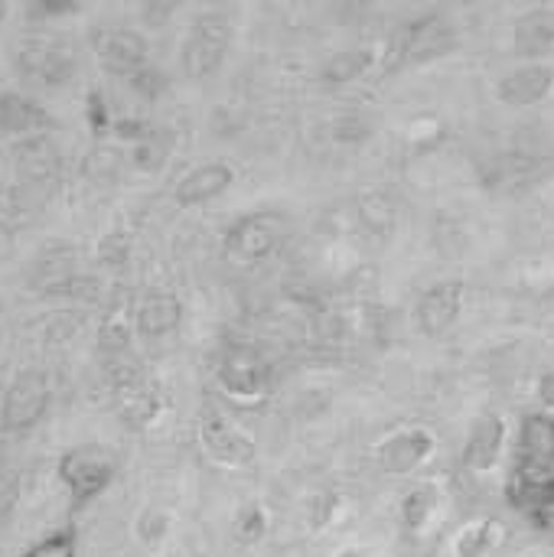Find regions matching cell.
<instances>
[{
	"label": "cell",
	"mask_w": 554,
	"mask_h": 557,
	"mask_svg": "<svg viewBox=\"0 0 554 557\" xmlns=\"http://www.w3.org/2000/svg\"><path fill=\"white\" fill-rule=\"evenodd\" d=\"M20 557H78V552H75V532L72 529L52 532L42 542H36L33 548H26Z\"/></svg>",
	"instance_id": "obj_12"
},
{
	"label": "cell",
	"mask_w": 554,
	"mask_h": 557,
	"mask_svg": "<svg viewBox=\"0 0 554 557\" xmlns=\"http://www.w3.org/2000/svg\"><path fill=\"white\" fill-rule=\"evenodd\" d=\"M137 323L144 333L157 336V333H167L173 323H176V304L173 297H163V294H153L140 304V313H137Z\"/></svg>",
	"instance_id": "obj_10"
},
{
	"label": "cell",
	"mask_w": 554,
	"mask_h": 557,
	"mask_svg": "<svg viewBox=\"0 0 554 557\" xmlns=\"http://www.w3.org/2000/svg\"><path fill=\"white\" fill-rule=\"evenodd\" d=\"M431 447V441L424 437V434H405V437H395L389 447H385V463L395 470V473H405V470H411L421 457H424V450Z\"/></svg>",
	"instance_id": "obj_11"
},
{
	"label": "cell",
	"mask_w": 554,
	"mask_h": 557,
	"mask_svg": "<svg viewBox=\"0 0 554 557\" xmlns=\"http://www.w3.org/2000/svg\"><path fill=\"white\" fill-rule=\"evenodd\" d=\"M516 42H519V49H522L526 55L545 52L554 42V13L539 10V13L526 16V20L519 23V29H516Z\"/></svg>",
	"instance_id": "obj_9"
},
{
	"label": "cell",
	"mask_w": 554,
	"mask_h": 557,
	"mask_svg": "<svg viewBox=\"0 0 554 557\" xmlns=\"http://www.w3.org/2000/svg\"><path fill=\"white\" fill-rule=\"evenodd\" d=\"M216 26H222V23H212V20L196 23L193 36H189V42H186V69L206 72V69L219 59L222 39H216V33H219Z\"/></svg>",
	"instance_id": "obj_8"
},
{
	"label": "cell",
	"mask_w": 554,
	"mask_h": 557,
	"mask_svg": "<svg viewBox=\"0 0 554 557\" xmlns=\"http://www.w3.org/2000/svg\"><path fill=\"white\" fill-rule=\"evenodd\" d=\"M95 49H98V59L111 72H121V75H137L144 69V59H147L144 39L134 29H124V26L101 29L95 36Z\"/></svg>",
	"instance_id": "obj_4"
},
{
	"label": "cell",
	"mask_w": 554,
	"mask_h": 557,
	"mask_svg": "<svg viewBox=\"0 0 554 557\" xmlns=\"http://www.w3.org/2000/svg\"><path fill=\"white\" fill-rule=\"evenodd\" d=\"M516 486L529 509L554 493V418L535 414L522 424Z\"/></svg>",
	"instance_id": "obj_1"
},
{
	"label": "cell",
	"mask_w": 554,
	"mask_h": 557,
	"mask_svg": "<svg viewBox=\"0 0 554 557\" xmlns=\"http://www.w3.org/2000/svg\"><path fill=\"white\" fill-rule=\"evenodd\" d=\"M3 392H7V375H3V366H0V405H3Z\"/></svg>",
	"instance_id": "obj_15"
},
{
	"label": "cell",
	"mask_w": 554,
	"mask_h": 557,
	"mask_svg": "<svg viewBox=\"0 0 554 557\" xmlns=\"http://www.w3.org/2000/svg\"><path fill=\"white\" fill-rule=\"evenodd\" d=\"M59 480L65 483V490L72 493V499L78 506L98 499L111 480H114V463L104 450L98 447H75L59 460Z\"/></svg>",
	"instance_id": "obj_2"
},
{
	"label": "cell",
	"mask_w": 554,
	"mask_h": 557,
	"mask_svg": "<svg viewBox=\"0 0 554 557\" xmlns=\"http://www.w3.org/2000/svg\"><path fill=\"white\" fill-rule=\"evenodd\" d=\"M549 85H552V72L532 65V69H522V72H516V75H509V78L503 82L500 95H503L506 101H513V104H532V101H539V98L549 91Z\"/></svg>",
	"instance_id": "obj_7"
},
{
	"label": "cell",
	"mask_w": 554,
	"mask_h": 557,
	"mask_svg": "<svg viewBox=\"0 0 554 557\" xmlns=\"http://www.w3.org/2000/svg\"><path fill=\"white\" fill-rule=\"evenodd\" d=\"M46 121H49L46 111L33 98H23L16 91L0 95V131L3 134H29V131H39Z\"/></svg>",
	"instance_id": "obj_5"
},
{
	"label": "cell",
	"mask_w": 554,
	"mask_h": 557,
	"mask_svg": "<svg viewBox=\"0 0 554 557\" xmlns=\"http://www.w3.org/2000/svg\"><path fill=\"white\" fill-rule=\"evenodd\" d=\"M229 180H232V173H229L222 163H206V166H199V170H193L189 176L180 180L176 199L186 202V206L206 202V199H212L216 193H222V189L229 186Z\"/></svg>",
	"instance_id": "obj_6"
},
{
	"label": "cell",
	"mask_w": 554,
	"mask_h": 557,
	"mask_svg": "<svg viewBox=\"0 0 554 557\" xmlns=\"http://www.w3.org/2000/svg\"><path fill=\"white\" fill-rule=\"evenodd\" d=\"M49 405V385L39 372H20L13 382H7L3 405H0V428L10 434H20L33 428Z\"/></svg>",
	"instance_id": "obj_3"
},
{
	"label": "cell",
	"mask_w": 554,
	"mask_h": 557,
	"mask_svg": "<svg viewBox=\"0 0 554 557\" xmlns=\"http://www.w3.org/2000/svg\"><path fill=\"white\" fill-rule=\"evenodd\" d=\"M539 388H542V392H539V395H542V401H545V405H552V408H554V375H545Z\"/></svg>",
	"instance_id": "obj_14"
},
{
	"label": "cell",
	"mask_w": 554,
	"mask_h": 557,
	"mask_svg": "<svg viewBox=\"0 0 554 557\" xmlns=\"http://www.w3.org/2000/svg\"><path fill=\"white\" fill-rule=\"evenodd\" d=\"M532 516L539 519V525H542L545 532H552L554 535V493L552 496H545L542 503L532 506Z\"/></svg>",
	"instance_id": "obj_13"
}]
</instances>
